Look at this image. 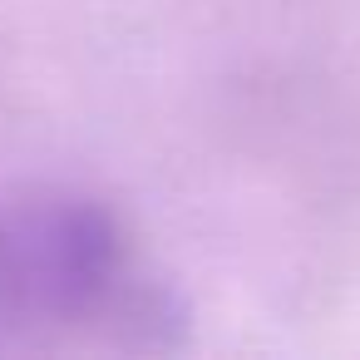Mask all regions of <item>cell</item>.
Masks as SVG:
<instances>
[{"instance_id": "obj_1", "label": "cell", "mask_w": 360, "mask_h": 360, "mask_svg": "<svg viewBox=\"0 0 360 360\" xmlns=\"http://www.w3.org/2000/svg\"><path fill=\"white\" fill-rule=\"evenodd\" d=\"M183 306L148 276L119 207L70 188L0 193V355L168 350Z\"/></svg>"}]
</instances>
